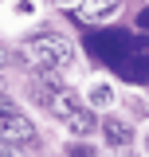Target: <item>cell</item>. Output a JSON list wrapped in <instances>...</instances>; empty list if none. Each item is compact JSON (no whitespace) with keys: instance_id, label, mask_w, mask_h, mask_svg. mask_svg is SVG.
I'll use <instances>...</instances> for the list:
<instances>
[{"instance_id":"obj_1","label":"cell","mask_w":149,"mask_h":157,"mask_svg":"<svg viewBox=\"0 0 149 157\" xmlns=\"http://www.w3.org/2000/svg\"><path fill=\"white\" fill-rule=\"evenodd\" d=\"M24 55L32 59L36 67H43V71H63V67H71L74 63V47L67 43L63 36H32L28 43H24Z\"/></svg>"},{"instance_id":"obj_2","label":"cell","mask_w":149,"mask_h":157,"mask_svg":"<svg viewBox=\"0 0 149 157\" xmlns=\"http://www.w3.org/2000/svg\"><path fill=\"white\" fill-rule=\"evenodd\" d=\"M0 141H8V145H28V141H36V126H32V118L24 114H12L0 118Z\"/></svg>"},{"instance_id":"obj_3","label":"cell","mask_w":149,"mask_h":157,"mask_svg":"<svg viewBox=\"0 0 149 157\" xmlns=\"http://www.w3.org/2000/svg\"><path fill=\"white\" fill-rule=\"evenodd\" d=\"M59 118H63V126H67V130H74V134H90L94 126H98V122H94V114H90V110H82V106H71L67 114H59Z\"/></svg>"},{"instance_id":"obj_4","label":"cell","mask_w":149,"mask_h":157,"mask_svg":"<svg viewBox=\"0 0 149 157\" xmlns=\"http://www.w3.org/2000/svg\"><path fill=\"white\" fill-rule=\"evenodd\" d=\"M122 0H82L78 4V20H86V24H94V20H102V16H110L114 8H118Z\"/></svg>"},{"instance_id":"obj_5","label":"cell","mask_w":149,"mask_h":157,"mask_svg":"<svg viewBox=\"0 0 149 157\" xmlns=\"http://www.w3.org/2000/svg\"><path fill=\"white\" fill-rule=\"evenodd\" d=\"M102 137H106L110 145L122 149V145H130V141H133V130L126 126V122H118V118H106V122H102Z\"/></svg>"},{"instance_id":"obj_6","label":"cell","mask_w":149,"mask_h":157,"mask_svg":"<svg viewBox=\"0 0 149 157\" xmlns=\"http://www.w3.org/2000/svg\"><path fill=\"white\" fill-rule=\"evenodd\" d=\"M90 102H94V106H110V102H114V90L106 86V82H98V86H90Z\"/></svg>"},{"instance_id":"obj_7","label":"cell","mask_w":149,"mask_h":157,"mask_svg":"<svg viewBox=\"0 0 149 157\" xmlns=\"http://www.w3.org/2000/svg\"><path fill=\"white\" fill-rule=\"evenodd\" d=\"M12 110H16V106H12V98H8V94H4V90H0V118H8V114H12Z\"/></svg>"},{"instance_id":"obj_8","label":"cell","mask_w":149,"mask_h":157,"mask_svg":"<svg viewBox=\"0 0 149 157\" xmlns=\"http://www.w3.org/2000/svg\"><path fill=\"white\" fill-rule=\"evenodd\" d=\"M0 157H24V153H20V145H8V141H0Z\"/></svg>"},{"instance_id":"obj_9","label":"cell","mask_w":149,"mask_h":157,"mask_svg":"<svg viewBox=\"0 0 149 157\" xmlns=\"http://www.w3.org/2000/svg\"><path fill=\"white\" fill-rule=\"evenodd\" d=\"M4 59H8V51H4V43H0V63H4Z\"/></svg>"},{"instance_id":"obj_10","label":"cell","mask_w":149,"mask_h":157,"mask_svg":"<svg viewBox=\"0 0 149 157\" xmlns=\"http://www.w3.org/2000/svg\"><path fill=\"white\" fill-rule=\"evenodd\" d=\"M63 4H67V0H63Z\"/></svg>"},{"instance_id":"obj_11","label":"cell","mask_w":149,"mask_h":157,"mask_svg":"<svg viewBox=\"0 0 149 157\" xmlns=\"http://www.w3.org/2000/svg\"><path fill=\"white\" fill-rule=\"evenodd\" d=\"M145 145H149V141H145Z\"/></svg>"}]
</instances>
